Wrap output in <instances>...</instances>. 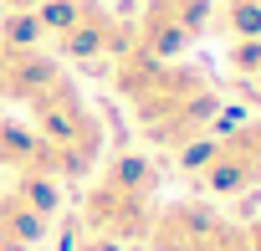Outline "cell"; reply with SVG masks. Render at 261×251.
<instances>
[{"instance_id": "6da1fadb", "label": "cell", "mask_w": 261, "mask_h": 251, "mask_svg": "<svg viewBox=\"0 0 261 251\" xmlns=\"http://www.w3.org/2000/svg\"><path fill=\"white\" fill-rule=\"evenodd\" d=\"M108 77H113V92L134 113L139 134L169 154L195 149L205 134H215V123L225 113L220 82L185 57L164 62V57H144L128 46L108 62Z\"/></svg>"}, {"instance_id": "9c48e42d", "label": "cell", "mask_w": 261, "mask_h": 251, "mask_svg": "<svg viewBox=\"0 0 261 251\" xmlns=\"http://www.w3.org/2000/svg\"><path fill=\"white\" fill-rule=\"evenodd\" d=\"M0 169H11V174H46V149H41V139H36V129L26 118L0 113Z\"/></svg>"}, {"instance_id": "9a60e30c", "label": "cell", "mask_w": 261, "mask_h": 251, "mask_svg": "<svg viewBox=\"0 0 261 251\" xmlns=\"http://www.w3.org/2000/svg\"><path fill=\"white\" fill-rule=\"evenodd\" d=\"M0 113H6V103H0Z\"/></svg>"}, {"instance_id": "ba28073f", "label": "cell", "mask_w": 261, "mask_h": 251, "mask_svg": "<svg viewBox=\"0 0 261 251\" xmlns=\"http://www.w3.org/2000/svg\"><path fill=\"white\" fill-rule=\"evenodd\" d=\"M62 185L46 174H16L0 190V251H36L57 225Z\"/></svg>"}, {"instance_id": "8fae6325", "label": "cell", "mask_w": 261, "mask_h": 251, "mask_svg": "<svg viewBox=\"0 0 261 251\" xmlns=\"http://www.w3.org/2000/svg\"><path fill=\"white\" fill-rule=\"evenodd\" d=\"M225 72L251 103H261V41H230L225 46Z\"/></svg>"}, {"instance_id": "277c9868", "label": "cell", "mask_w": 261, "mask_h": 251, "mask_svg": "<svg viewBox=\"0 0 261 251\" xmlns=\"http://www.w3.org/2000/svg\"><path fill=\"white\" fill-rule=\"evenodd\" d=\"M36 26L62 62H113L128 52V21L108 0H41Z\"/></svg>"}, {"instance_id": "4fadbf2b", "label": "cell", "mask_w": 261, "mask_h": 251, "mask_svg": "<svg viewBox=\"0 0 261 251\" xmlns=\"http://www.w3.org/2000/svg\"><path fill=\"white\" fill-rule=\"evenodd\" d=\"M246 251H261V220L246 225Z\"/></svg>"}, {"instance_id": "7a4b0ae2", "label": "cell", "mask_w": 261, "mask_h": 251, "mask_svg": "<svg viewBox=\"0 0 261 251\" xmlns=\"http://www.w3.org/2000/svg\"><path fill=\"white\" fill-rule=\"evenodd\" d=\"M154 210H159V164L149 154H113L102 169H92V185L77 205V231L118 246H144Z\"/></svg>"}, {"instance_id": "8992f818", "label": "cell", "mask_w": 261, "mask_h": 251, "mask_svg": "<svg viewBox=\"0 0 261 251\" xmlns=\"http://www.w3.org/2000/svg\"><path fill=\"white\" fill-rule=\"evenodd\" d=\"M149 251H246V225H236L210 200H164L144 236Z\"/></svg>"}, {"instance_id": "3957f363", "label": "cell", "mask_w": 261, "mask_h": 251, "mask_svg": "<svg viewBox=\"0 0 261 251\" xmlns=\"http://www.w3.org/2000/svg\"><path fill=\"white\" fill-rule=\"evenodd\" d=\"M26 123L36 129L41 149H46V174L57 185L67 180H87L97 164H102V149H108V129L97 108L82 97V87L72 82V72H62L31 108H26Z\"/></svg>"}, {"instance_id": "5b68a950", "label": "cell", "mask_w": 261, "mask_h": 251, "mask_svg": "<svg viewBox=\"0 0 261 251\" xmlns=\"http://www.w3.org/2000/svg\"><path fill=\"white\" fill-rule=\"evenodd\" d=\"M185 169L210 195H251L261 190V118L230 123L220 134H205L195 149H185Z\"/></svg>"}, {"instance_id": "5bb4252c", "label": "cell", "mask_w": 261, "mask_h": 251, "mask_svg": "<svg viewBox=\"0 0 261 251\" xmlns=\"http://www.w3.org/2000/svg\"><path fill=\"white\" fill-rule=\"evenodd\" d=\"M41 0H0V11H36Z\"/></svg>"}, {"instance_id": "30bf717a", "label": "cell", "mask_w": 261, "mask_h": 251, "mask_svg": "<svg viewBox=\"0 0 261 251\" xmlns=\"http://www.w3.org/2000/svg\"><path fill=\"white\" fill-rule=\"evenodd\" d=\"M210 26L225 31V46L230 41H261V0H220Z\"/></svg>"}, {"instance_id": "7c38bea8", "label": "cell", "mask_w": 261, "mask_h": 251, "mask_svg": "<svg viewBox=\"0 0 261 251\" xmlns=\"http://www.w3.org/2000/svg\"><path fill=\"white\" fill-rule=\"evenodd\" d=\"M67 251H123V246H118V241H102V236H87V231H77Z\"/></svg>"}, {"instance_id": "52a82bcc", "label": "cell", "mask_w": 261, "mask_h": 251, "mask_svg": "<svg viewBox=\"0 0 261 251\" xmlns=\"http://www.w3.org/2000/svg\"><path fill=\"white\" fill-rule=\"evenodd\" d=\"M215 21V0H144V11L128 21V46L144 57H185Z\"/></svg>"}]
</instances>
